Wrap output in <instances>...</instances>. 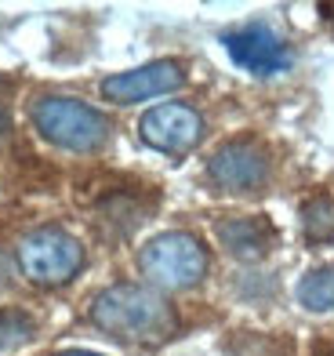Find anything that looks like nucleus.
Listing matches in <instances>:
<instances>
[{"label":"nucleus","instance_id":"nucleus-5","mask_svg":"<svg viewBox=\"0 0 334 356\" xmlns=\"http://www.w3.org/2000/svg\"><path fill=\"white\" fill-rule=\"evenodd\" d=\"M222 44H226V51L236 66L254 73V76H273V73H283L291 66L287 40L262 22H247L240 29H229V33L222 37Z\"/></svg>","mask_w":334,"mask_h":356},{"label":"nucleus","instance_id":"nucleus-14","mask_svg":"<svg viewBox=\"0 0 334 356\" xmlns=\"http://www.w3.org/2000/svg\"><path fill=\"white\" fill-rule=\"evenodd\" d=\"M33 316L22 313V309H0V353L22 346L29 334H33Z\"/></svg>","mask_w":334,"mask_h":356},{"label":"nucleus","instance_id":"nucleus-15","mask_svg":"<svg viewBox=\"0 0 334 356\" xmlns=\"http://www.w3.org/2000/svg\"><path fill=\"white\" fill-rule=\"evenodd\" d=\"M8 284H11V258L0 251V291H4Z\"/></svg>","mask_w":334,"mask_h":356},{"label":"nucleus","instance_id":"nucleus-3","mask_svg":"<svg viewBox=\"0 0 334 356\" xmlns=\"http://www.w3.org/2000/svg\"><path fill=\"white\" fill-rule=\"evenodd\" d=\"M138 269L149 284L164 291L197 287L208 273V251L193 233H160L138 254Z\"/></svg>","mask_w":334,"mask_h":356},{"label":"nucleus","instance_id":"nucleus-17","mask_svg":"<svg viewBox=\"0 0 334 356\" xmlns=\"http://www.w3.org/2000/svg\"><path fill=\"white\" fill-rule=\"evenodd\" d=\"M316 356H334V346H324V349L316 353Z\"/></svg>","mask_w":334,"mask_h":356},{"label":"nucleus","instance_id":"nucleus-11","mask_svg":"<svg viewBox=\"0 0 334 356\" xmlns=\"http://www.w3.org/2000/svg\"><path fill=\"white\" fill-rule=\"evenodd\" d=\"M298 302L306 305L309 313H327L334 309V269L331 266H320L301 277L298 284Z\"/></svg>","mask_w":334,"mask_h":356},{"label":"nucleus","instance_id":"nucleus-6","mask_svg":"<svg viewBox=\"0 0 334 356\" xmlns=\"http://www.w3.org/2000/svg\"><path fill=\"white\" fill-rule=\"evenodd\" d=\"M208 175L226 193H254L269 178V153L254 138H233L211 156Z\"/></svg>","mask_w":334,"mask_h":356},{"label":"nucleus","instance_id":"nucleus-13","mask_svg":"<svg viewBox=\"0 0 334 356\" xmlns=\"http://www.w3.org/2000/svg\"><path fill=\"white\" fill-rule=\"evenodd\" d=\"M301 233L312 244H334V197H312L301 204Z\"/></svg>","mask_w":334,"mask_h":356},{"label":"nucleus","instance_id":"nucleus-1","mask_svg":"<svg viewBox=\"0 0 334 356\" xmlns=\"http://www.w3.org/2000/svg\"><path fill=\"white\" fill-rule=\"evenodd\" d=\"M91 323L120 342L160 346L178 331L174 305L153 287L142 284H113L91 302Z\"/></svg>","mask_w":334,"mask_h":356},{"label":"nucleus","instance_id":"nucleus-10","mask_svg":"<svg viewBox=\"0 0 334 356\" xmlns=\"http://www.w3.org/2000/svg\"><path fill=\"white\" fill-rule=\"evenodd\" d=\"M149 207H153V204H146V200L138 197V193H131V189H117V193H106V197L99 200L94 215H99V222L109 225V229H113L117 236H131L138 225L146 222Z\"/></svg>","mask_w":334,"mask_h":356},{"label":"nucleus","instance_id":"nucleus-8","mask_svg":"<svg viewBox=\"0 0 334 356\" xmlns=\"http://www.w3.org/2000/svg\"><path fill=\"white\" fill-rule=\"evenodd\" d=\"M185 84V73L174 58H156L149 66H138V70H127L102 80V95L117 106H135V102H146L156 99V95H167L174 88Z\"/></svg>","mask_w":334,"mask_h":356},{"label":"nucleus","instance_id":"nucleus-2","mask_svg":"<svg viewBox=\"0 0 334 356\" xmlns=\"http://www.w3.org/2000/svg\"><path fill=\"white\" fill-rule=\"evenodd\" d=\"M33 124L37 131L73 153H91L109 138V120L106 113L81 99H66V95H44L33 106Z\"/></svg>","mask_w":334,"mask_h":356},{"label":"nucleus","instance_id":"nucleus-9","mask_svg":"<svg viewBox=\"0 0 334 356\" xmlns=\"http://www.w3.org/2000/svg\"><path fill=\"white\" fill-rule=\"evenodd\" d=\"M218 240L233 258L240 262H258L273 251L276 229L265 215H240V218H222L218 222Z\"/></svg>","mask_w":334,"mask_h":356},{"label":"nucleus","instance_id":"nucleus-7","mask_svg":"<svg viewBox=\"0 0 334 356\" xmlns=\"http://www.w3.org/2000/svg\"><path fill=\"white\" fill-rule=\"evenodd\" d=\"M138 131H142V142L160 149V153H189L203 135V120L193 106L167 102V106L149 109L142 117Z\"/></svg>","mask_w":334,"mask_h":356},{"label":"nucleus","instance_id":"nucleus-4","mask_svg":"<svg viewBox=\"0 0 334 356\" xmlns=\"http://www.w3.org/2000/svg\"><path fill=\"white\" fill-rule=\"evenodd\" d=\"M19 266L33 284L40 287H58L73 280L84 266V248L81 240L69 236L66 229H55V225H44L33 229L29 236H22L19 244Z\"/></svg>","mask_w":334,"mask_h":356},{"label":"nucleus","instance_id":"nucleus-16","mask_svg":"<svg viewBox=\"0 0 334 356\" xmlns=\"http://www.w3.org/2000/svg\"><path fill=\"white\" fill-rule=\"evenodd\" d=\"M58 356H99V353H87V349H69V353H58Z\"/></svg>","mask_w":334,"mask_h":356},{"label":"nucleus","instance_id":"nucleus-12","mask_svg":"<svg viewBox=\"0 0 334 356\" xmlns=\"http://www.w3.org/2000/svg\"><path fill=\"white\" fill-rule=\"evenodd\" d=\"M229 356H294V346L280 334H258V331H236L226 342Z\"/></svg>","mask_w":334,"mask_h":356}]
</instances>
